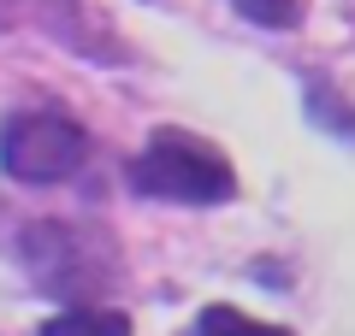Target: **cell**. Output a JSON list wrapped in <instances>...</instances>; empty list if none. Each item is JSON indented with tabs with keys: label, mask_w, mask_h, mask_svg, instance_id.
Masks as SVG:
<instances>
[{
	"label": "cell",
	"mask_w": 355,
	"mask_h": 336,
	"mask_svg": "<svg viewBox=\"0 0 355 336\" xmlns=\"http://www.w3.org/2000/svg\"><path fill=\"white\" fill-rule=\"evenodd\" d=\"M89 160V130L77 124L71 112H12L0 124V171L18 183H65L77 177Z\"/></svg>",
	"instance_id": "7a4b0ae2"
},
{
	"label": "cell",
	"mask_w": 355,
	"mask_h": 336,
	"mask_svg": "<svg viewBox=\"0 0 355 336\" xmlns=\"http://www.w3.org/2000/svg\"><path fill=\"white\" fill-rule=\"evenodd\" d=\"M130 189L148 200H178V207H219L237 195V171L190 130H154L148 148L130 160Z\"/></svg>",
	"instance_id": "6da1fadb"
},
{
	"label": "cell",
	"mask_w": 355,
	"mask_h": 336,
	"mask_svg": "<svg viewBox=\"0 0 355 336\" xmlns=\"http://www.w3.org/2000/svg\"><path fill=\"white\" fill-rule=\"evenodd\" d=\"M36 336H130V319L119 307H65L42 319Z\"/></svg>",
	"instance_id": "3957f363"
},
{
	"label": "cell",
	"mask_w": 355,
	"mask_h": 336,
	"mask_svg": "<svg viewBox=\"0 0 355 336\" xmlns=\"http://www.w3.org/2000/svg\"><path fill=\"white\" fill-rule=\"evenodd\" d=\"M196 336H291L284 324H261V319H249V312H237V307H207L202 319H196Z\"/></svg>",
	"instance_id": "277c9868"
},
{
	"label": "cell",
	"mask_w": 355,
	"mask_h": 336,
	"mask_svg": "<svg viewBox=\"0 0 355 336\" xmlns=\"http://www.w3.org/2000/svg\"><path fill=\"white\" fill-rule=\"evenodd\" d=\"M237 12L249 24H266V30H291L302 18V0H237Z\"/></svg>",
	"instance_id": "5b68a950"
}]
</instances>
